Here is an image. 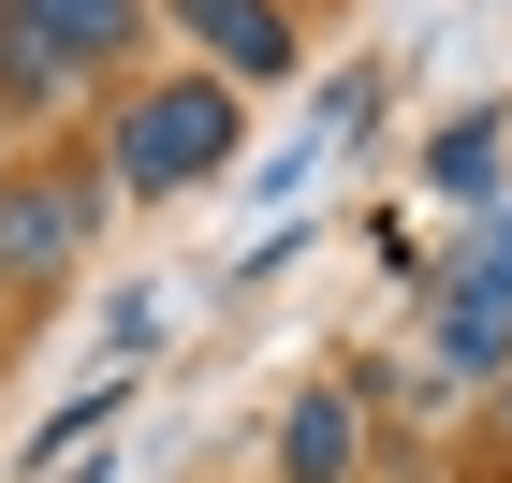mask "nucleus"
<instances>
[{"instance_id": "nucleus-1", "label": "nucleus", "mask_w": 512, "mask_h": 483, "mask_svg": "<svg viewBox=\"0 0 512 483\" xmlns=\"http://www.w3.org/2000/svg\"><path fill=\"white\" fill-rule=\"evenodd\" d=\"M103 161H118V191H205V176L235 161V88H220V74L132 88L118 132H103Z\"/></svg>"}, {"instance_id": "nucleus-2", "label": "nucleus", "mask_w": 512, "mask_h": 483, "mask_svg": "<svg viewBox=\"0 0 512 483\" xmlns=\"http://www.w3.org/2000/svg\"><path fill=\"white\" fill-rule=\"evenodd\" d=\"M103 205H118V176H88V161L15 176V191H0V279H59V264L103 235Z\"/></svg>"}, {"instance_id": "nucleus-3", "label": "nucleus", "mask_w": 512, "mask_h": 483, "mask_svg": "<svg viewBox=\"0 0 512 483\" xmlns=\"http://www.w3.org/2000/svg\"><path fill=\"white\" fill-rule=\"evenodd\" d=\"M425 366L439 381H498L512 366V249L483 235L454 279H439V322H425Z\"/></svg>"}, {"instance_id": "nucleus-4", "label": "nucleus", "mask_w": 512, "mask_h": 483, "mask_svg": "<svg viewBox=\"0 0 512 483\" xmlns=\"http://www.w3.org/2000/svg\"><path fill=\"white\" fill-rule=\"evenodd\" d=\"M161 15H176V30L220 59V88H264V74H293V59H308L278 0H161Z\"/></svg>"}, {"instance_id": "nucleus-5", "label": "nucleus", "mask_w": 512, "mask_h": 483, "mask_svg": "<svg viewBox=\"0 0 512 483\" xmlns=\"http://www.w3.org/2000/svg\"><path fill=\"white\" fill-rule=\"evenodd\" d=\"M132 15H147V0H15V30H30L44 59H59V74L118 59V44H132Z\"/></svg>"}, {"instance_id": "nucleus-6", "label": "nucleus", "mask_w": 512, "mask_h": 483, "mask_svg": "<svg viewBox=\"0 0 512 483\" xmlns=\"http://www.w3.org/2000/svg\"><path fill=\"white\" fill-rule=\"evenodd\" d=\"M278 469H293V483H337V469H352V410H337V396H293V410H278Z\"/></svg>"}, {"instance_id": "nucleus-7", "label": "nucleus", "mask_w": 512, "mask_h": 483, "mask_svg": "<svg viewBox=\"0 0 512 483\" xmlns=\"http://www.w3.org/2000/svg\"><path fill=\"white\" fill-rule=\"evenodd\" d=\"M498 147H512L498 118H454V132H439V161H425V176H439L454 205H483V191H498Z\"/></svg>"}, {"instance_id": "nucleus-8", "label": "nucleus", "mask_w": 512, "mask_h": 483, "mask_svg": "<svg viewBox=\"0 0 512 483\" xmlns=\"http://www.w3.org/2000/svg\"><path fill=\"white\" fill-rule=\"evenodd\" d=\"M59 88H74V74H59V59H44L15 15H0V103H59Z\"/></svg>"}, {"instance_id": "nucleus-9", "label": "nucleus", "mask_w": 512, "mask_h": 483, "mask_svg": "<svg viewBox=\"0 0 512 483\" xmlns=\"http://www.w3.org/2000/svg\"><path fill=\"white\" fill-rule=\"evenodd\" d=\"M498 425H512V366H498Z\"/></svg>"}, {"instance_id": "nucleus-10", "label": "nucleus", "mask_w": 512, "mask_h": 483, "mask_svg": "<svg viewBox=\"0 0 512 483\" xmlns=\"http://www.w3.org/2000/svg\"><path fill=\"white\" fill-rule=\"evenodd\" d=\"M0 15H15V0H0Z\"/></svg>"}]
</instances>
